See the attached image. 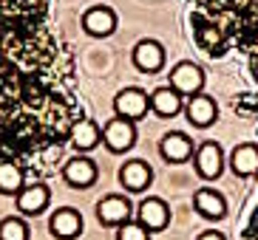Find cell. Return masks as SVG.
<instances>
[{"label":"cell","mask_w":258,"mask_h":240,"mask_svg":"<svg viewBox=\"0 0 258 240\" xmlns=\"http://www.w3.org/2000/svg\"><path fill=\"white\" fill-rule=\"evenodd\" d=\"M66 113L48 0H0V164L54 144Z\"/></svg>","instance_id":"6da1fadb"},{"label":"cell","mask_w":258,"mask_h":240,"mask_svg":"<svg viewBox=\"0 0 258 240\" xmlns=\"http://www.w3.org/2000/svg\"><path fill=\"white\" fill-rule=\"evenodd\" d=\"M199 15L221 31L224 43H235L252 57L258 74V0H190Z\"/></svg>","instance_id":"7a4b0ae2"},{"label":"cell","mask_w":258,"mask_h":240,"mask_svg":"<svg viewBox=\"0 0 258 240\" xmlns=\"http://www.w3.org/2000/svg\"><path fill=\"white\" fill-rule=\"evenodd\" d=\"M102 142L108 144V150H116V153L131 150L134 142H137V128H134V122L122 119V116L111 119L105 128H102Z\"/></svg>","instance_id":"3957f363"},{"label":"cell","mask_w":258,"mask_h":240,"mask_svg":"<svg viewBox=\"0 0 258 240\" xmlns=\"http://www.w3.org/2000/svg\"><path fill=\"white\" fill-rule=\"evenodd\" d=\"M202 85H205V71L199 65H193V62H179V65L170 71V88L176 90V93H190V96H196L199 90H202Z\"/></svg>","instance_id":"277c9868"},{"label":"cell","mask_w":258,"mask_h":240,"mask_svg":"<svg viewBox=\"0 0 258 240\" xmlns=\"http://www.w3.org/2000/svg\"><path fill=\"white\" fill-rule=\"evenodd\" d=\"M148 105H151V99L145 96L139 88H125L119 96H116V102H114L116 116H122V119H131V122L142 119L145 113H148Z\"/></svg>","instance_id":"5b68a950"},{"label":"cell","mask_w":258,"mask_h":240,"mask_svg":"<svg viewBox=\"0 0 258 240\" xmlns=\"http://www.w3.org/2000/svg\"><path fill=\"white\" fill-rule=\"evenodd\" d=\"M224 170V153L216 142H205L196 153V173L202 178H219Z\"/></svg>","instance_id":"8992f818"},{"label":"cell","mask_w":258,"mask_h":240,"mask_svg":"<svg viewBox=\"0 0 258 240\" xmlns=\"http://www.w3.org/2000/svg\"><path fill=\"white\" fill-rule=\"evenodd\" d=\"M48 226H51V234L60 240H71L77 237V234L83 232V218H80V212L71 209V206H62V209H57L51 215V220H48Z\"/></svg>","instance_id":"52a82bcc"},{"label":"cell","mask_w":258,"mask_h":240,"mask_svg":"<svg viewBox=\"0 0 258 240\" xmlns=\"http://www.w3.org/2000/svg\"><path fill=\"white\" fill-rule=\"evenodd\" d=\"M193 31H196L199 48H205V51H210V54H219L221 48H227V43H224V37H221V31L216 29L207 17L199 15V12L193 15Z\"/></svg>","instance_id":"ba28073f"},{"label":"cell","mask_w":258,"mask_h":240,"mask_svg":"<svg viewBox=\"0 0 258 240\" xmlns=\"http://www.w3.org/2000/svg\"><path fill=\"white\" fill-rule=\"evenodd\" d=\"M62 175H66V181H69L71 187H91L94 181H97V164H94L91 158L77 156L62 167Z\"/></svg>","instance_id":"9c48e42d"},{"label":"cell","mask_w":258,"mask_h":240,"mask_svg":"<svg viewBox=\"0 0 258 240\" xmlns=\"http://www.w3.org/2000/svg\"><path fill=\"white\" fill-rule=\"evenodd\" d=\"M97 215H99V220H102L105 226H119V223L128 220L131 203L125 201L122 195H105L102 201H99V206H97Z\"/></svg>","instance_id":"30bf717a"},{"label":"cell","mask_w":258,"mask_h":240,"mask_svg":"<svg viewBox=\"0 0 258 240\" xmlns=\"http://www.w3.org/2000/svg\"><path fill=\"white\" fill-rule=\"evenodd\" d=\"M83 26L88 34H97V37H105L116 29V15L108 6H94L83 15Z\"/></svg>","instance_id":"8fae6325"},{"label":"cell","mask_w":258,"mask_h":240,"mask_svg":"<svg viewBox=\"0 0 258 240\" xmlns=\"http://www.w3.org/2000/svg\"><path fill=\"white\" fill-rule=\"evenodd\" d=\"M69 139H71V144H74L77 150H91V147L99 144L102 130H99L97 122H91V119H77V122H71Z\"/></svg>","instance_id":"7c38bea8"},{"label":"cell","mask_w":258,"mask_h":240,"mask_svg":"<svg viewBox=\"0 0 258 240\" xmlns=\"http://www.w3.org/2000/svg\"><path fill=\"white\" fill-rule=\"evenodd\" d=\"M167 220H170V212H167V203L159 198H145L142 206H139V223L145 229H165Z\"/></svg>","instance_id":"4fadbf2b"},{"label":"cell","mask_w":258,"mask_h":240,"mask_svg":"<svg viewBox=\"0 0 258 240\" xmlns=\"http://www.w3.org/2000/svg\"><path fill=\"white\" fill-rule=\"evenodd\" d=\"M119 181L122 187L131 189V192H142L148 184H151V167L145 164V161H125L119 170Z\"/></svg>","instance_id":"5bb4252c"},{"label":"cell","mask_w":258,"mask_h":240,"mask_svg":"<svg viewBox=\"0 0 258 240\" xmlns=\"http://www.w3.org/2000/svg\"><path fill=\"white\" fill-rule=\"evenodd\" d=\"M230 167H233L235 175L241 178H250L258 173V147L255 144H238L233 153H230Z\"/></svg>","instance_id":"9a60e30c"},{"label":"cell","mask_w":258,"mask_h":240,"mask_svg":"<svg viewBox=\"0 0 258 240\" xmlns=\"http://www.w3.org/2000/svg\"><path fill=\"white\" fill-rule=\"evenodd\" d=\"M162 156L167 158V161H173V164H182V161H187L190 156H193V142H190L184 133H167L165 139H162Z\"/></svg>","instance_id":"2e32d148"},{"label":"cell","mask_w":258,"mask_h":240,"mask_svg":"<svg viewBox=\"0 0 258 240\" xmlns=\"http://www.w3.org/2000/svg\"><path fill=\"white\" fill-rule=\"evenodd\" d=\"M134 62H137L142 71H159L162 62H165V48H162L156 40H142V43L134 48Z\"/></svg>","instance_id":"e0dca14e"},{"label":"cell","mask_w":258,"mask_h":240,"mask_svg":"<svg viewBox=\"0 0 258 240\" xmlns=\"http://www.w3.org/2000/svg\"><path fill=\"white\" fill-rule=\"evenodd\" d=\"M216 116H219V107H216V102H213L210 96H205V93H196V96L187 102V119L193 122L196 128L213 125Z\"/></svg>","instance_id":"ac0fdd59"},{"label":"cell","mask_w":258,"mask_h":240,"mask_svg":"<svg viewBox=\"0 0 258 240\" xmlns=\"http://www.w3.org/2000/svg\"><path fill=\"white\" fill-rule=\"evenodd\" d=\"M48 187L46 184H31V187H26L20 195H17V206H20V212H26V215H37V212H43L48 206Z\"/></svg>","instance_id":"d6986e66"},{"label":"cell","mask_w":258,"mask_h":240,"mask_svg":"<svg viewBox=\"0 0 258 240\" xmlns=\"http://www.w3.org/2000/svg\"><path fill=\"white\" fill-rule=\"evenodd\" d=\"M193 201H196V209L202 212V215H207V218H221V215L227 212V201H224V195L216 192V189H199Z\"/></svg>","instance_id":"ffe728a7"},{"label":"cell","mask_w":258,"mask_h":240,"mask_svg":"<svg viewBox=\"0 0 258 240\" xmlns=\"http://www.w3.org/2000/svg\"><path fill=\"white\" fill-rule=\"evenodd\" d=\"M151 107L159 113V116L170 119V116H176V113L182 110V93H176L173 88H159L151 96Z\"/></svg>","instance_id":"44dd1931"},{"label":"cell","mask_w":258,"mask_h":240,"mask_svg":"<svg viewBox=\"0 0 258 240\" xmlns=\"http://www.w3.org/2000/svg\"><path fill=\"white\" fill-rule=\"evenodd\" d=\"M23 167L17 164V161H6V164H0V192H6V195H12V192H23Z\"/></svg>","instance_id":"7402d4cb"},{"label":"cell","mask_w":258,"mask_h":240,"mask_svg":"<svg viewBox=\"0 0 258 240\" xmlns=\"http://www.w3.org/2000/svg\"><path fill=\"white\" fill-rule=\"evenodd\" d=\"M0 240H29V226L20 218H6L0 223Z\"/></svg>","instance_id":"603a6c76"},{"label":"cell","mask_w":258,"mask_h":240,"mask_svg":"<svg viewBox=\"0 0 258 240\" xmlns=\"http://www.w3.org/2000/svg\"><path fill=\"white\" fill-rule=\"evenodd\" d=\"M116 240H148V229L142 223H122Z\"/></svg>","instance_id":"cb8c5ba5"},{"label":"cell","mask_w":258,"mask_h":240,"mask_svg":"<svg viewBox=\"0 0 258 240\" xmlns=\"http://www.w3.org/2000/svg\"><path fill=\"white\" fill-rule=\"evenodd\" d=\"M196 240H227V237H224V234H221V232H213V229H210V232H205V234H199Z\"/></svg>","instance_id":"d4e9b609"}]
</instances>
